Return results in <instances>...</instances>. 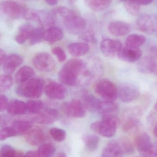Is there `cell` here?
Instances as JSON below:
<instances>
[{
	"mask_svg": "<svg viewBox=\"0 0 157 157\" xmlns=\"http://www.w3.org/2000/svg\"><path fill=\"white\" fill-rule=\"evenodd\" d=\"M118 106L113 101H100L98 104L97 111L101 114H108L115 112L118 110Z\"/></svg>",
	"mask_w": 157,
	"mask_h": 157,
	"instance_id": "cell-29",
	"label": "cell"
},
{
	"mask_svg": "<svg viewBox=\"0 0 157 157\" xmlns=\"http://www.w3.org/2000/svg\"><path fill=\"white\" fill-rule=\"evenodd\" d=\"M136 26L138 30L146 34H153L155 32V23L149 15H141L137 20Z\"/></svg>",
	"mask_w": 157,
	"mask_h": 157,
	"instance_id": "cell-17",
	"label": "cell"
},
{
	"mask_svg": "<svg viewBox=\"0 0 157 157\" xmlns=\"http://www.w3.org/2000/svg\"><path fill=\"white\" fill-rule=\"evenodd\" d=\"M100 101L98 100L95 97L92 95H87L83 98V105L85 109L90 112L97 111L98 104Z\"/></svg>",
	"mask_w": 157,
	"mask_h": 157,
	"instance_id": "cell-32",
	"label": "cell"
},
{
	"mask_svg": "<svg viewBox=\"0 0 157 157\" xmlns=\"http://www.w3.org/2000/svg\"><path fill=\"white\" fill-rule=\"evenodd\" d=\"M59 117V113L56 110L48 109L36 114L32 121L40 124H50L55 122Z\"/></svg>",
	"mask_w": 157,
	"mask_h": 157,
	"instance_id": "cell-10",
	"label": "cell"
},
{
	"mask_svg": "<svg viewBox=\"0 0 157 157\" xmlns=\"http://www.w3.org/2000/svg\"><path fill=\"white\" fill-rule=\"evenodd\" d=\"M95 91L105 101H113L118 96V89L116 86L108 79L98 81L95 86Z\"/></svg>",
	"mask_w": 157,
	"mask_h": 157,
	"instance_id": "cell-3",
	"label": "cell"
},
{
	"mask_svg": "<svg viewBox=\"0 0 157 157\" xmlns=\"http://www.w3.org/2000/svg\"><path fill=\"white\" fill-rule=\"evenodd\" d=\"M77 1V0H69V2H70L71 4L74 3H75Z\"/></svg>",
	"mask_w": 157,
	"mask_h": 157,
	"instance_id": "cell-55",
	"label": "cell"
},
{
	"mask_svg": "<svg viewBox=\"0 0 157 157\" xmlns=\"http://www.w3.org/2000/svg\"><path fill=\"white\" fill-rule=\"evenodd\" d=\"M153 0H137L138 3L140 5H147L151 3Z\"/></svg>",
	"mask_w": 157,
	"mask_h": 157,
	"instance_id": "cell-51",
	"label": "cell"
},
{
	"mask_svg": "<svg viewBox=\"0 0 157 157\" xmlns=\"http://www.w3.org/2000/svg\"><path fill=\"white\" fill-rule=\"evenodd\" d=\"M0 120H1V117H0Z\"/></svg>",
	"mask_w": 157,
	"mask_h": 157,
	"instance_id": "cell-58",
	"label": "cell"
},
{
	"mask_svg": "<svg viewBox=\"0 0 157 157\" xmlns=\"http://www.w3.org/2000/svg\"><path fill=\"white\" fill-rule=\"evenodd\" d=\"M122 48L121 41L117 40L106 39L102 40L100 44L101 50L106 57H113L118 55Z\"/></svg>",
	"mask_w": 157,
	"mask_h": 157,
	"instance_id": "cell-9",
	"label": "cell"
},
{
	"mask_svg": "<svg viewBox=\"0 0 157 157\" xmlns=\"http://www.w3.org/2000/svg\"><path fill=\"white\" fill-rule=\"evenodd\" d=\"M34 29V27L30 23L23 24L19 27L18 34L16 36V41L21 45L24 44L29 39Z\"/></svg>",
	"mask_w": 157,
	"mask_h": 157,
	"instance_id": "cell-22",
	"label": "cell"
},
{
	"mask_svg": "<svg viewBox=\"0 0 157 157\" xmlns=\"http://www.w3.org/2000/svg\"><path fill=\"white\" fill-rule=\"evenodd\" d=\"M136 147L137 150L143 155L150 152L153 146L150 136L147 133L139 134L135 139Z\"/></svg>",
	"mask_w": 157,
	"mask_h": 157,
	"instance_id": "cell-13",
	"label": "cell"
},
{
	"mask_svg": "<svg viewBox=\"0 0 157 157\" xmlns=\"http://www.w3.org/2000/svg\"><path fill=\"white\" fill-rule=\"evenodd\" d=\"M121 121L118 116L112 113L103 114L102 121L90 124L92 131L103 137L111 138L115 135Z\"/></svg>",
	"mask_w": 157,
	"mask_h": 157,
	"instance_id": "cell-1",
	"label": "cell"
},
{
	"mask_svg": "<svg viewBox=\"0 0 157 157\" xmlns=\"http://www.w3.org/2000/svg\"><path fill=\"white\" fill-rule=\"evenodd\" d=\"M117 56L122 60L134 63L139 60L142 56V51L139 48L125 47L122 48Z\"/></svg>",
	"mask_w": 157,
	"mask_h": 157,
	"instance_id": "cell-12",
	"label": "cell"
},
{
	"mask_svg": "<svg viewBox=\"0 0 157 157\" xmlns=\"http://www.w3.org/2000/svg\"><path fill=\"white\" fill-rule=\"evenodd\" d=\"M82 140L87 148L91 151L96 150L100 143L99 137L93 135L84 136L82 137Z\"/></svg>",
	"mask_w": 157,
	"mask_h": 157,
	"instance_id": "cell-31",
	"label": "cell"
},
{
	"mask_svg": "<svg viewBox=\"0 0 157 157\" xmlns=\"http://www.w3.org/2000/svg\"><path fill=\"white\" fill-rule=\"evenodd\" d=\"M63 36V32L60 29L52 26L45 30L44 39L49 43L52 44L60 40Z\"/></svg>",
	"mask_w": 157,
	"mask_h": 157,
	"instance_id": "cell-25",
	"label": "cell"
},
{
	"mask_svg": "<svg viewBox=\"0 0 157 157\" xmlns=\"http://www.w3.org/2000/svg\"><path fill=\"white\" fill-rule=\"evenodd\" d=\"M23 61L22 57L17 54H11L6 57L3 66V70L5 74L11 75L16 68L22 64Z\"/></svg>",
	"mask_w": 157,
	"mask_h": 157,
	"instance_id": "cell-16",
	"label": "cell"
},
{
	"mask_svg": "<svg viewBox=\"0 0 157 157\" xmlns=\"http://www.w3.org/2000/svg\"><path fill=\"white\" fill-rule=\"evenodd\" d=\"M50 134L53 140L56 142H63L66 138V132L60 128L55 127L52 128L50 130Z\"/></svg>",
	"mask_w": 157,
	"mask_h": 157,
	"instance_id": "cell-38",
	"label": "cell"
},
{
	"mask_svg": "<svg viewBox=\"0 0 157 157\" xmlns=\"http://www.w3.org/2000/svg\"><path fill=\"white\" fill-rule=\"evenodd\" d=\"M63 111L68 116L74 118H81L86 115V109L83 103L77 100H73L63 104Z\"/></svg>",
	"mask_w": 157,
	"mask_h": 157,
	"instance_id": "cell-7",
	"label": "cell"
},
{
	"mask_svg": "<svg viewBox=\"0 0 157 157\" xmlns=\"http://www.w3.org/2000/svg\"><path fill=\"white\" fill-rule=\"evenodd\" d=\"M6 58L5 52L3 51L0 50V65L4 63Z\"/></svg>",
	"mask_w": 157,
	"mask_h": 157,
	"instance_id": "cell-50",
	"label": "cell"
},
{
	"mask_svg": "<svg viewBox=\"0 0 157 157\" xmlns=\"http://www.w3.org/2000/svg\"><path fill=\"white\" fill-rule=\"evenodd\" d=\"M139 94L140 92L136 88L130 85L122 86L118 91L119 98L124 102L133 101L138 98Z\"/></svg>",
	"mask_w": 157,
	"mask_h": 157,
	"instance_id": "cell-14",
	"label": "cell"
},
{
	"mask_svg": "<svg viewBox=\"0 0 157 157\" xmlns=\"http://www.w3.org/2000/svg\"><path fill=\"white\" fill-rule=\"evenodd\" d=\"M25 157H39L37 151H29L25 155Z\"/></svg>",
	"mask_w": 157,
	"mask_h": 157,
	"instance_id": "cell-49",
	"label": "cell"
},
{
	"mask_svg": "<svg viewBox=\"0 0 157 157\" xmlns=\"http://www.w3.org/2000/svg\"><path fill=\"white\" fill-rule=\"evenodd\" d=\"M64 24L67 31L75 35L82 32L86 25L85 19L75 13L65 18Z\"/></svg>",
	"mask_w": 157,
	"mask_h": 157,
	"instance_id": "cell-6",
	"label": "cell"
},
{
	"mask_svg": "<svg viewBox=\"0 0 157 157\" xmlns=\"http://www.w3.org/2000/svg\"><path fill=\"white\" fill-rule=\"evenodd\" d=\"M52 13L55 16L59 15L64 19L75 13L73 11L64 6H59L54 8L52 11Z\"/></svg>",
	"mask_w": 157,
	"mask_h": 157,
	"instance_id": "cell-39",
	"label": "cell"
},
{
	"mask_svg": "<svg viewBox=\"0 0 157 157\" xmlns=\"http://www.w3.org/2000/svg\"><path fill=\"white\" fill-rule=\"evenodd\" d=\"M63 67L73 72L78 76L85 70L86 63L80 59H72L68 61Z\"/></svg>",
	"mask_w": 157,
	"mask_h": 157,
	"instance_id": "cell-27",
	"label": "cell"
},
{
	"mask_svg": "<svg viewBox=\"0 0 157 157\" xmlns=\"http://www.w3.org/2000/svg\"><path fill=\"white\" fill-rule=\"evenodd\" d=\"M27 111L32 114H36L42 110L44 104L40 100H31L26 103Z\"/></svg>",
	"mask_w": 157,
	"mask_h": 157,
	"instance_id": "cell-36",
	"label": "cell"
},
{
	"mask_svg": "<svg viewBox=\"0 0 157 157\" xmlns=\"http://www.w3.org/2000/svg\"><path fill=\"white\" fill-rule=\"evenodd\" d=\"M123 153L119 142L110 141L103 149L101 157H122Z\"/></svg>",
	"mask_w": 157,
	"mask_h": 157,
	"instance_id": "cell-20",
	"label": "cell"
},
{
	"mask_svg": "<svg viewBox=\"0 0 157 157\" xmlns=\"http://www.w3.org/2000/svg\"><path fill=\"white\" fill-rule=\"evenodd\" d=\"M155 109L157 111V103H156L155 105Z\"/></svg>",
	"mask_w": 157,
	"mask_h": 157,
	"instance_id": "cell-56",
	"label": "cell"
},
{
	"mask_svg": "<svg viewBox=\"0 0 157 157\" xmlns=\"http://www.w3.org/2000/svg\"><path fill=\"white\" fill-rule=\"evenodd\" d=\"M14 80L10 75H3L0 76V91L5 92L10 89L13 84Z\"/></svg>",
	"mask_w": 157,
	"mask_h": 157,
	"instance_id": "cell-35",
	"label": "cell"
},
{
	"mask_svg": "<svg viewBox=\"0 0 157 157\" xmlns=\"http://www.w3.org/2000/svg\"><path fill=\"white\" fill-rule=\"evenodd\" d=\"M144 156L145 157H157V142L153 144V147L150 152Z\"/></svg>",
	"mask_w": 157,
	"mask_h": 157,
	"instance_id": "cell-48",
	"label": "cell"
},
{
	"mask_svg": "<svg viewBox=\"0 0 157 157\" xmlns=\"http://www.w3.org/2000/svg\"><path fill=\"white\" fill-rule=\"evenodd\" d=\"M153 134L155 137H157V123L155 125L154 127V130H153Z\"/></svg>",
	"mask_w": 157,
	"mask_h": 157,
	"instance_id": "cell-54",
	"label": "cell"
},
{
	"mask_svg": "<svg viewBox=\"0 0 157 157\" xmlns=\"http://www.w3.org/2000/svg\"><path fill=\"white\" fill-rule=\"evenodd\" d=\"M45 30L42 27H38L34 29L33 33L29 38L30 45H34L39 43L44 39Z\"/></svg>",
	"mask_w": 157,
	"mask_h": 157,
	"instance_id": "cell-34",
	"label": "cell"
},
{
	"mask_svg": "<svg viewBox=\"0 0 157 157\" xmlns=\"http://www.w3.org/2000/svg\"><path fill=\"white\" fill-rule=\"evenodd\" d=\"M44 89V82L39 78H32L20 84L17 88V93L25 98H36L41 96Z\"/></svg>",
	"mask_w": 157,
	"mask_h": 157,
	"instance_id": "cell-2",
	"label": "cell"
},
{
	"mask_svg": "<svg viewBox=\"0 0 157 157\" xmlns=\"http://www.w3.org/2000/svg\"><path fill=\"white\" fill-rule=\"evenodd\" d=\"M138 124L137 120L134 119H130L128 120L124 124L123 126V130L124 132H128L133 129Z\"/></svg>",
	"mask_w": 157,
	"mask_h": 157,
	"instance_id": "cell-45",
	"label": "cell"
},
{
	"mask_svg": "<svg viewBox=\"0 0 157 157\" xmlns=\"http://www.w3.org/2000/svg\"><path fill=\"white\" fill-rule=\"evenodd\" d=\"M7 111L13 115H22L27 112L26 103L18 99H13L8 102Z\"/></svg>",
	"mask_w": 157,
	"mask_h": 157,
	"instance_id": "cell-23",
	"label": "cell"
},
{
	"mask_svg": "<svg viewBox=\"0 0 157 157\" xmlns=\"http://www.w3.org/2000/svg\"><path fill=\"white\" fill-rule=\"evenodd\" d=\"M24 135L27 143L34 146L40 144L46 139L44 132L38 126H32Z\"/></svg>",
	"mask_w": 157,
	"mask_h": 157,
	"instance_id": "cell-11",
	"label": "cell"
},
{
	"mask_svg": "<svg viewBox=\"0 0 157 157\" xmlns=\"http://www.w3.org/2000/svg\"><path fill=\"white\" fill-rule=\"evenodd\" d=\"M121 1H123V2H126L127 1H129V0H121Z\"/></svg>",
	"mask_w": 157,
	"mask_h": 157,
	"instance_id": "cell-57",
	"label": "cell"
},
{
	"mask_svg": "<svg viewBox=\"0 0 157 157\" xmlns=\"http://www.w3.org/2000/svg\"><path fill=\"white\" fill-rule=\"evenodd\" d=\"M89 49V45L84 42L71 43L68 46V50L70 54L75 57L85 55L88 52Z\"/></svg>",
	"mask_w": 157,
	"mask_h": 157,
	"instance_id": "cell-26",
	"label": "cell"
},
{
	"mask_svg": "<svg viewBox=\"0 0 157 157\" xmlns=\"http://www.w3.org/2000/svg\"><path fill=\"white\" fill-rule=\"evenodd\" d=\"M55 16L52 13L45 10L36 11V20L38 21L41 27L45 29L53 26L55 24Z\"/></svg>",
	"mask_w": 157,
	"mask_h": 157,
	"instance_id": "cell-18",
	"label": "cell"
},
{
	"mask_svg": "<svg viewBox=\"0 0 157 157\" xmlns=\"http://www.w3.org/2000/svg\"><path fill=\"white\" fill-rule=\"evenodd\" d=\"M1 9L6 16L14 19L23 16L27 8L15 1L7 0L1 4Z\"/></svg>",
	"mask_w": 157,
	"mask_h": 157,
	"instance_id": "cell-4",
	"label": "cell"
},
{
	"mask_svg": "<svg viewBox=\"0 0 157 157\" xmlns=\"http://www.w3.org/2000/svg\"><path fill=\"white\" fill-rule=\"evenodd\" d=\"M33 64L38 70L51 72L55 68V63L52 57L47 52H40L34 57Z\"/></svg>",
	"mask_w": 157,
	"mask_h": 157,
	"instance_id": "cell-5",
	"label": "cell"
},
{
	"mask_svg": "<svg viewBox=\"0 0 157 157\" xmlns=\"http://www.w3.org/2000/svg\"><path fill=\"white\" fill-rule=\"evenodd\" d=\"M33 126L31 122L27 121H15L12 127L16 132L17 135H25Z\"/></svg>",
	"mask_w": 157,
	"mask_h": 157,
	"instance_id": "cell-30",
	"label": "cell"
},
{
	"mask_svg": "<svg viewBox=\"0 0 157 157\" xmlns=\"http://www.w3.org/2000/svg\"><path fill=\"white\" fill-rule=\"evenodd\" d=\"M16 135H17V133L13 127H4L0 130L1 141H3Z\"/></svg>",
	"mask_w": 157,
	"mask_h": 157,
	"instance_id": "cell-42",
	"label": "cell"
},
{
	"mask_svg": "<svg viewBox=\"0 0 157 157\" xmlns=\"http://www.w3.org/2000/svg\"><path fill=\"white\" fill-rule=\"evenodd\" d=\"M8 102V99L5 96L0 95V111L7 109Z\"/></svg>",
	"mask_w": 157,
	"mask_h": 157,
	"instance_id": "cell-46",
	"label": "cell"
},
{
	"mask_svg": "<svg viewBox=\"0 0 157 157\" xmlns=\"http://www.w3.org/2000/svg\"><path fill=\"white\" fill-rule=\"evenodd\" d=\"M59 78L63 84L67 86H75L78 82V75L63 67L59 72Z\"/></svg>",
	"mask_w": 157,
	"mask_h": 157,
	"instance_id": "cell-21",
	"label": "cell"
},
{
	"mask_svg": "<svg viewBox=\"0 0 157 157\" xmlns=\"http://www.w3.org/2000/svg\"><path fill=\"white\" fill-rule=\"evenodd\" d=\"M45 2L51 6L56 5L59 0H45Z\"/></svg>",
	"mask_w": 157,
	"mask_h": 157,
	"instance_id": "cell-52",
	"label": "cell"
},
{
	"mask_svg": "<svg viewBox=\"0 0 157 157\" xmlns=\"http://www.w3.org/2000/svg\"><path fill=\"white\" fill-rule=\"evenodd\" d=\"M39 157H52L56 152L55 147L51 144H41L37 151Z\"/></svg>",
	"mask_w": 157,
	"mask_h": 157,
	"instance_id": "cell-33",
	"label": "cell"
},
{
	"mask_svg": "<svg viewBox=\"0 0 157 157\" xmlns=\"http://www.w3.org/2000/svg\"><path fill=\"white\" fill-rule=\"evenodd\" d=\"M55 157H67V155L64 152H60L58 153Z\"/></svg>",
	"mask_w": 157,
	"mask_h": 157,
	"instance_id": "cell-53",
	"label": "cell"
},
{
	"mask_svg": "<svg viewBox=\"0 0 157 157\" xmlns=\"http://www.w3.org/2000/svg\"><path fill=\"white\" fill-rule=\"evenodd\" d=\"M81 38L86 41H92L94 40V35L91 31L85 32L81 36Z\"/></svg>",
	"mask_w": 157,
	"mask_h": 157,
	"instance_id": "cell-47",
	"label": "cell"
},
{
	"mask_svg": "<svg viewBox=\"0 0 157 157\" xmlns=\"http://www.w3.org/2000/svg\"><path fill=\"white\" fill-rule=\"evenodd\" d=\"M18 151L13 147L6 145L2 147L0 149V157H16Z\"/></svg>",
	"mask_w": 157,
	"mask_h": 157,
	"instance_id": "cell-41",
	"label": "cell"
},
{
	"mask_svg": "<svg viewBox=\"0 0 157 157\" xmlns=\"http://www.w3.org/2000/svg\"><path fill=\"white\" fill-rule=\"evenodd\" d=\"M123 154H131L134 152L132 144L126 138H122L119 142Z\"/></svg>",
	"mask_w": 157,
	"mask_h": 157,
	"instance_id": "cell-40",
	"label": "cell"
},
{
	"mask_svg": "<svg viewBox=\"0 0 157 157\" xmlns=\"http://www.w3.org/2000/svg\"><path fill=\"white\" fill-rule=\"evenodd\" d=\"M52 53L58 58L60 62H63L66 59V55L64 51L59 47H55L52 49Z\"/></svg>",
	"mask_w": 157,
	"mask_h": 157,
	"instance_id": "cell-43",
	"label": "cell"
},
{
	"mask_svg": "<svg viewBox=\"0 0 157 157\" xmlns=\"http://www.w3.org/2000/svg\"><path fill=\"white\" fill-rule=\"evenodd\" d=\"M44 91L46 95L52 99H63L67 94L66 87L62 84L56 82L47 84L44 88Z\"/></svg>",
	"mask_w": 157,
	"mask_h": 157,
	"instance_id": "cell-8",
	"label": "cell"
},
{
	"mask_svg": "<svg viewBox=\"0 0 157 157\" xmlns=\"http://www.w3.org/2000/svg\"><path fill=\"white\" fill-rule=\"evenodd\" d=\"M112 0H95L97 11H101L108 8Z\"/></svg>",
	"mask_w": 157,
	"mask_h": 157,
	"instance_id": "cell-44",
	"label": "cell"
},
{
	"mask_svg": "<svg viewBox=\"0 0 157 157\" xmlns=\"http://www.w3.org/2000/svg\"><path fill=\"white\" fill-rule=\"evenodd\" d=\"M125 2L124 6L127 12L132 15H137L140 10V5L137 0H129Z\"/></svg>",
	"mask_w": 157,
	"mask_h": 157,
	"instance_id": "cell-37",
	"label": "cell"
},
{
	"mask_svg": "<svg viewBox=\"0 0 157 157\" xmlns=\"http://www.w3.org/2000/svg\"><path fill=\"white\" fill-rule=\"evenodd\" d=\"M35 75V71L32 68L28 66H23L16 74L15 77L16 82L22 84L34 78Z\"/></svg>",
	"mask_w": 157,
	"mask_h": 157,
	"instance_id": "cell-24",
	"label": "cell"
},
{
	"mask_svg": "<svg viewBox=\"0 0 157 157\" xmlns=\"http://www.w3.org/2000/svg\"><path fill=\"white\" fill-rule=\"evenodd\" d=\"M109 30L115 36H123L127 35L130 31V26L125 22L114 21L110 23Z\"/></svg>",
	"mask_w": 157,
	"mask_h": 157,
	"instance_id": "cell-19",
	"label": "cell"
},
{
	"mask_svg": "<svg viewBox=\"0 0 157 157\" xmlns=\"http://www.w3.org/2000/svg\"><path fill=\"white\" fill-rule=\"evenodd\" d=\"M137 68L143 73L155 75L157 71V61L153 56L144 57L139 61Z\"/></svg>",
	"mask_w": 157,
	"mask_h": 157,
	"instance_id": "cell-15",
	"label": "cell"
},
{
	"mask_svg": "<svg viewBox=\"0 0 157 157\" xmlns=\"http://www.w3.org/2000/svg\"><path fill=\"white\" fill-rule=\"evenodd\" d=\"M146 38L143 35L132 34L127 37L125 40V47L139 48L145 43Z\"/></svg>",
	"mask_w": 157,
	"mask_h": 157,
	"instance_id": "cell-28",
	"label": "cell"
}]
</instances>
